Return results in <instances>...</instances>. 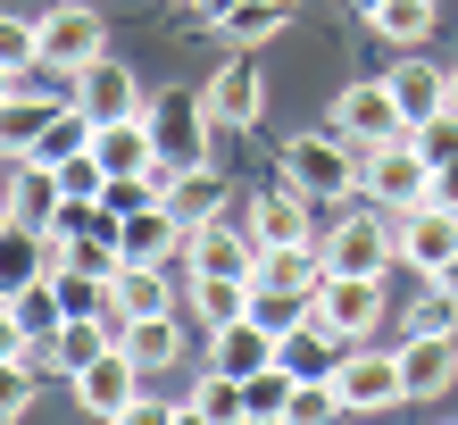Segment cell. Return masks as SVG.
<instances>
[{
  "label": "cell",
  "mask_w": 458,
  "mask_h": 425,
  "mask_svg": "<svg viewBox=\"0 0 458 425\" xmlns=\"http://www.w3.org/2000/svg\"><path fill=\"white\" fill-rule=\"evenodd\" d=\"M342 351H350V342H342V334L326 326V317H292V326L276 334V367H292L301 384L334 376V367H342Z\"/></svg>",
  "instance_id": "obj_16"
},
{
  "label": "cell",
  "mask_w": 458,
  "mask_h": 425,
  "mask_svg": "<svg viewBox=\"0 0 458 425\" xmlns=\"http://www.w3.org/2000/svg\"><path fill=\"white\" fill-rule=\"evenodd\" d=\"M317 284H326V251L317 242H292V251H259V301H292L309 309Z\"/></svg>",
  "instance_id": "obj_13"
},
{
  "label": "cell",
  "mask_w": 458,
  "mask_h": 425,
  "mask_svg": "<svg viewBox=\"0 0 458 425\" xmlns=\"http://www.w3.org/2000/svg\"><path fill=\"white\" fill-rule=\"evenodd\" d=\"M17 84H25V75H17V67H0V100H9V92H17Z\"/></svg>",
  "instance_id": "obj_45"
},
{
  "label": "cell",
  "mask_w": 458,
  "mask_h": 425,
  "mask_svg": "<svg viewBox=\"0 0 458 425\" xmlns=\"http://www.w3.org/2000/svg\"><path fill=\"white\" fill-rule=\"evenodd\" d=\"M284 25H292V9H267V0H242V9L225 17V34H233L242 50H259V42H276Z\"/></svg>",
  "instance_id": "obj_36"
},
{
  "label": "cell",
  "mask_w": 458,
  "mask_h": 425,
  "mask_svg": "<svg viewBox=\"0 0 458 425\" xmlns=\"http://www.w3.org/2000/svg\"><path fill=\"white\" fill-rule=\"evenodd\" d=\"M250 242L259 251H292V242H317V200L309 192H292V183H276V192H259L250 200Z\"/></svg>",
  "instance_id": "obj_10"
},
{
  "label": "cell",
  "mask_w": 458,
  "mask_h": 425,
  "mask_svg": "<svg viewBox=\"0 0 458 425\" xmlns=\"http://www.w3.org/2000/svg\"><path fill=\"white\" fill-rule=\"evenodd\" d=\"M0 67H17V75L42 67V25L34 17H0Z\"/></svg>",
  "instance_id": "obj_37"
},
{
  "label": "cell",
  "mask_w": 458,
  "mask_h": 425,
  "mask_svg": "<svg viewBox=\"0 0 458 425\" xmlns=\"http://www.w3.org/2000/svg\"><path fill=\"white\" fill-rule=\"evenodd\" d=\"M167 208H175L183 225L225 217V175H217V167H183V175H167Z\"/></svg>",
  "instance_id": "obj_27"
},
{
  "label": "cell",
  "mask_w": 458,
  "mask_h": 425,
  "mask_svg": "<svg viewBox=\"0 0 458 425\" xmlns=\"http://www.w3.org/2000/svg\"><path fill=\"white\" fill-rule=\"evenodd\" d=\"M9 317L25 326V342H50V334L67 326V301H59V284H50V276H34L25 292H9Z\"/></svg>",
  "instance_id": "obj_29"
},
{
  "label": "cell",
  "mask_w": 458,
  "mask_h": 425,
  "mask_svg": "<svg viewBox=\"0 0 458 425\" xmlns=\"http://www.w3.org/2000/svg\"><path fill=\"white\" fill-rule=\"evenodd\" d=\"M400 259H409L417 276H442L458 259V208H442V200L409 208V217H400Z\"/></svg>",
  "instance_id": "obj_14"
},
{
  "label": "cell",
  "mask_w": 458,
  "mask_h": 425,
  "mask_svg": "<svg viewBox=\"0 0 458 425\" xmlns=\"http://www.w3.org/2000/svg\"><path fill=\"white\" fill-rule=\"evenodd\" d=\"M384 84H392V100H400V117H409V134H417L425 117H442V109H450V67H434L425 50H400Z\"/></svg>",
  "instance_id": "obj_12"
},
{
  "label": "cell",
  "mask_w": 458,
  "mask_h": 425,
  "mask_svg": "<svg viewBox=\"0 0 458 425\" xmlns=\"http://www.w3.org/2000/svg\"><path fill=\"white\" fill-rule=\"evenodd\" d=\"M100 183H109V167H100L92 150H84V158H67V167H59V192H67V200H100Z\"/></svg>",
  "instance_id": "obj_40"
},
{
  "label": "cell",
  "mask_w": 458,
  "mask_h": 425,
  "mask_svg": "<svg viewBox=\"0 0 458 425\" xmlns=\"http://www.w3.org/2000/svg\"><path fill=\"white\" fill-rule=\"evenodd\" d=\"M0 192H9V217L17 225H42L50 234V217H59V167H42V158H17V175H0Z\"/></svg>",
  "instance_id": "obj_23"
},
{
  "label": "cell",
  "mask_w": 458,
  "mask_h": 425,
  "mask_svg": "<svg viewBox=\"0 0 458 425\" xmlns=\"http://www.w3.org/2000/svg\"><path fill=\"white\" fill-rule=\"evenodd\" d=\"M267 9H292V0H267Z\"/></svg>",
  "instance_id": "obj_51"
},
{
  "label": "cell",
  "mask_w": 458,
  "mask_h": 425,
  "mask_svg": "<svg viewBox=\"0 0 458 425\" xmlns=\"http://www.w3.org/2000/svg\"><path fill=\"white\" fill-rule=\"evenodd\" d=\"M242 384H250V425H284L292 392H301V376H292V367H259V376H242Z\"/></svg>",
  "instance_id": "obj_32"
},
{
  "label": "cell",
  "mask_w": 458,
  "mask_h": 425,
  "mask_svg": "<svg viewBox=\"0 0 458 425\" xmlns=\"http://www.w3.org/2000/svg\"><path fill=\"white\" fill-rule=\"evenodd\" d=\"M192 409H200L208 425H250V384H242V376H217V367H208V376L192 384Z\"/></svg>",
  "instance_id": "obj_30"
},
{
  "label": "cell",
  "mask_w": 458,
  "mask_h": 425,
  "mask_svg": "<svg viewBox=\"0 0 458 425\" xmlns=\"http://www.w3.org/2000/svg\"><path fill=\"white\" fill-rule=\"evenodd\" d=\"M400 384L409 401H434L458 384V334H400Z\"/></svg>",
  "instance_id": "obj_17"
},
{
  "label": "cell",
  "mask_w": 458,
  "mask_h": 425,
  "mask_svg": "<svg viewBox=\"0 0 458 425\" xmlns=\"http://www.w3.org/2000/svg\"><path fill=\"white\" fill-rule=\"evenodd\" d=\"M425 158H434V167H442V158H458V109H442V117H425L417 125V134H409Z\"/></svg>",
  "instance_id": "obj_39"
},
{
  "label": "cell",
  "mask_w": 458,
  "mask_h": 425,
  "mask_svg": "<svg viewBox=\"0 0 458 425\" xmlns=\"http://www.w3.org/2000/svg\"><path fill=\"white\" fill-rule=\"evenodd\" d=\"M434 284H442V292H458V259H450V268H442V276H434Z\"/></svg>",
  "instance_id": "obj_47"
},
{
  "label": "cell",
  "mask_w": 458,
  "mask_h": 425,
  "mask_svg": "<svg viewBox=\"0 0 458 425\" xmlns=\"http://www.w3.org/2000/svg\"><path fill=\"white\" fill-rule=\"evenodd\" d=\"M125 351L142 359V376H150V367H175L183 359V326H175V317H133V326H125Z\"/></svg>",
  "instance_id": "obj_31"
},
{
  "label": "cell",
  "mask_w": 458,
  "mask_h": 425,
  "mask_svg": "<svg viewBox=\"0 0 458 425\" xmlns=\"http://www.w3.org/2000/svg\"><path fill=\"white\" fill-rule=\"evenodd\" d=\"M309 317H326L342 342H359L375 317H384V276H334V268H326V284H317Z\"/></svg>",
  "instance_id": "obj_9"
},
{
  "label": "cell",
  "mask_w": 458,
  "mask_h": 425,
  "mask_svg": "<svg viewBox=\"0 0 458 425\" xmlns=\"http://www.w3.org/2000/svg\"><path fill=\"white\" fill-rule=\"evenodd\" d=\"M367 25H375L392 50H425V42H434V25H442V9H434V0H375Z\"/></svg>",
  "instance_id": "obj_26"
},
{
  "label": "cell",
  "mask_w": 458,
  "mask_h": 425,
  "mask_svg": "<svg viewBox=\"0 0 458 425\" xmlns=\"http://www.w3.org/2000/svg\"><path fill=\"white\" fill-rule=\"evenodd\" d=\"M334 125L359 150H375V142H409V117H400V100H392V84L384 75H367V84H350L342 100H334Z\"/></svg>",
  "instance_id": "obj_7"
},
{
  "label": "cell",
  "mask_w": 458,
  "mask_h": 425,
  "mask_svg": "<svg viewBox=\"0 0 458 425\" xmlns=\"http://www.w3.org/2000/svg\"><path fill=\"white\" fill-rule=\"evenodd\" d=\"M175 425H208V417H200V409H192V401H183V409H175Z\"/></svg>",
  "instance_id": "obj_46"
},
{
  "label": "cell",
  "mask_w": 458,
  "mask_h": 425,
  "mask_svg": "<svg viewBox=\"0 0 458 425\" xmlns=\"http://www.w3.org/2000/svg\"><path fill=\"white\" fill-rule=\"evenodd\" d=\"M200 100H208V117H217V125H259V59H250V50H233V59L200 84Z\"/></svg>",
  "instance_id": "obj_22"
},
{
  "label": "cell",
  "mask_w": 458,
  "mask_h": 425,
  "mask_svg": "<svg viewBox=\"0 0 458 425\" xmlns=\"http://www.w3.org/2000/svg\"><path fill=\"white\" fill-rule=\"evenodd\" d=\"M434 200L458 208V158H442V167H434Z\"/></svg>",
  "instance_id": "obj_43"
},
{
  "label": "cell",
  "mask_w": 458,
  "mask_h": 425,
  "mask_svg": "<svg viewBox=\"0 0 458 425\" xmlns=\"http://www.w3.org/2000/svg\"><path fill=\"white\" fill-rule=\"evenodd\" d=\"M109 309L125 317H175V276L158 268V259H125V268L109 276Z\"/></svg>",
  "instance_id": "obj_19"
},
{
  "label": "cell",
  "mask_w": 458,
  "mask_h": 425,
  "mask_svg": "<svg viewBox=\"0 0 458 425\" xmlns=\"http://www.w3.org/2000/svg\"><path fill=\"white\" fill-rule=\"evenodd\" d=\"M34 392H42L34 351H25V359H0V425H17L25 409H34Z\"/></svg>",
  "instance_id": "obj_34"
},
{
  "label": "cell",
  "mask_w": 458,
  "mask_h": 425,
  "mask_svg": "<svg viewBox=\"0 0 458 425\" xmlns=\"http://www.w3.org/2000/svg\"><path fill=\"white\" fill-rule=\"evenodd\" d=\"M233 9H242V0H192V17H200V25H225Z\"/></svg>",
  "instance_id": "obj_44"
},
{
  "label": "cell",
  "mask_w": 458,
  "mask_h": 425,
  "mask_svg": "<svg viewBox=\"0 0 458 425\" xmlns=\"http://www.w3.org/2000/svg\"><path fill=\"white\" fill-rule=\"evenodd\" d=\"M350 9H375V0H350Z\"/></svg>",
  "instance_id": "obj_50"
},
{
  "label": "cell",
  "mask_w": 458,
  "mask_h": 425,
  "mask_svg": "<svg viewBox=\"0 0 458 425\" xmlns=\"http://www.w3.org/2000/svg\"><path fill=\"white\" fill-rule=\"evenodd\" d=\"M0 225H17V217H9V192H0Z\"/></svg>",
  "instance_id": "obj_48"
},
{
  "label": "cell",
  "mask_w": 458,
  "mask_h": 425,
  "mask_svg": "<svg viewBox=\"0 0 458 425\" xmlns=\"http://www.w3.org/2000/svg\"><path fill=\"white\" fill-rule=\"evenodd\" d=\"M192 276H242V284H259V242H250V225H225V217H208L192 225Z\"/></svg>",
  "instance_id": "obj_15"
},
{
  "label": "cell",
  "mask_w": 458,
  "mask_h": 425,
  "mask_svg": "<svg viewBox=\"0 0 458 425\" xmlns=\"http://www.w3.org/2000/svg\"><path fill=\"white\" fill-rule=\"evenodd\" d=\"M59 117V100H42V92H9L0 100V158H34V142H42V125Z\"/></svg>",
  "instance_id": "obj_24"
},
{
  "label": "cell",
  "mask_w": 458,
  "mask_h": 425,
  "mask_svg": "<svg viewBox=\"0 0 458 425\" xmlns=\"http://www.w3.org/2000/svg\"><path fill=\"white\" fill-rule=\"evenodd\" d=\"M208 134H217V117H208V100L192 84L158 92L150 100V142H158V167H208Z\"/></svg>",
  "instance_id": "obj_2"
},
{
  "label": "cell",
  "mask_w": 458,
  "mask_h": 425,
  "mask_svg": "<svg viewBox=\"0 0 458 425\" xmlns=\"http://www.w3.org/2000/svg\"><path fill=\"white\" fill-rule=\"evenodd\" d=\"M350 409H342V392H334V376H317V384H301L292 392V409H284V425H342Z\"/></svg>",
  "instance_id": "obj_35"
},
{
  "label": "cell",
  "mask_w": 458,
  "mask_h": 425,
  "mask_svg": "<svg viewBox=\"0 0 458 425\" xmlns=\"http://www.w3.org/2000/svg\"><path fill=\"white\" fill-rule=\"evenodd\" d=\"M50 284H59L67 317H109V276H92V268H50Z\"/></svg>",
  "instance_id": "obj_33"
},
{
  "label": "cell",
  "mask_w": 458,
  "mask_h": 425,
  "mask_svg": "<svg viewBox=\"0 0 458 425\" xmlns=\"http://www.w3.org/2000/svg\"><path fill=\"white\" fill-rule=\"evenodd\" d=\"M442 425H450V417H442Z\"/></svg>",
  "instance_id": "obj_52"
},
{
  "label": "cell",
  "mask_w": 458,
  "mask_h": 425,
  "mask_svg": "<svg viewBox=\"0 0 458 425\" xmlns=\"http://www.w3.org/2000/svg\"><path fill=\"white\" fill-rule=\"evenodd\" d=\"M117 425H175V409H167V401H150V392H142V401H133V409H125Z\"/></svg>",
  "instance_id": "obj_41"
},
{
  "label": "cell",
  "mask_w": 458,
  "mask_h": 425,
  "mask_svg": "<svg viewBox=\"0 0 458 425\" xmlns=\"http://www.w3.org/2000/svg\"><path fill=\"white\" fill-rule=\"evenodd\" d=\"M359 167H367V150L350 142L342 125H326V134H292V142H284V183H292V192H309V200L359 192Z\"/></svg>",
  "instance_id": "obj_1"
},
{
  "label": "cell",
  "mask_w": 458,
  "mask_h": 425,
  "mask_svg": "<svg viewBox=\"0 0 458 425\" xmlns=\"http://www.w3.org/2000/svg\"><path fill=\"white\" fill-rule=\"evenodd\" d=\"M42 67H59V75H84L100 50H109V25H100L92 0H59V9H42Z\"/></svg>",
  "instance_id": "obj_4"
},
{
  "label": "cell",
  "mask_w": 458,
  "mask_h": 425,
  "mask_svg": "<svg viewBox=\"0 0 458 425\" xmlns=\"http://www.w3.org/2000/svg\"><path fill=\"white\" fill-rule=\"evenodd\" d=\"M34 276H50V234L42 225H0V301L25 292Z\"/></svg>",
  "instance_id": "obj_25"
},
{
  "label": "cell",
  "mask_w": 458,
  "mask_h": 425,
  "mask_svg": "<svg viewBox=\"0 0 458 425\" xmlns=\"http://www.w3.org/2000/svg\"><path fill=\"white\" fill-rule=\"evenodd\" d=\"M183 242H192V225H183L167 200H142L133 217H117V251H125V259H158V268H167Z\"/></svg>",
  "instance_id": "obj_21"
},
{
  "label": "cell",
  "mask_w": 458,
  "mask_h": 425,
  "mask_svg": "<svg viewBox=\"0 0 458 425\" xmlns=\"http://www.w3.org/2000/svg\"><path fill=\"white\" fill-rule=\"evenodd\" d=\"M208 367H217V376H259V367H276V326H267L259 309L217 326L208 334Z\"/></svg>",
  "instance_id": "obj_20"
},
{
  "label": "cell",
  "mask_w": 458,
  "mask_h": 425,
  "mask_svg": "<svg viewBox=\"0 0 458 425\" xmlns=\"http://www.w3.org/2000/svg\"><path fill=\"white\" fill-rule=\"evenodd\" d=\"M359 192H367V200H384L392 217H409V208L434 200V158H425L417 142H375V150H367V167H359Z\"/></svg>",
  "instance_id": "obj_3"
},
{
  "label": "cell",
  "mask_w": 458,
  "mask_h": 425,
  "mask_svg": "<svg viewBox=\"0 0 458 425\" xmlns=\"http://www.w3.org/2000/svg\"><path fill=\"white\" fill-rule=\"evenodd\" d=\"M75 401H84L92 417H109V425H117L133 401H142V359H133L125 342H109V351H100L84 376H75Z\"/></svg>",
  "instance_id": "obj_8"
},
{
  "label": "cell",
  "mask_w": 458,
  "mask_h": 425,
  "mask_svg": "<svg viewBox=\"0 0 458 425\" xmlns=\"http://www.w3.org/2000/svg\"><path fill=\"white\" fill-rule=\"evenodd\" d=\"M25 351H34V342H25V326L9 317V301H0V359H25Z\"/></svg>",
  "instance_id": "obj_42"
},
{
  "label": "cell",
  "mask_w": 458,
  "mask_h": 425,
  "mask_svg": "<svg viewBox=\"0 0 458 425\" xmlns=\"http://www.w3.org/2000/svg\"><path fill=\"white\" fill-rule=\"evenodd\" d=\"M334 392H342L350 417H384L392 401H409V384H400V351H342Z\"/></svg>",
  "instance_id": "obj_6"
},
{
  "label": "cell",
  "mask_w": 458,
  "mask_h": 425,
  "mask_svg": "<svg viewBox=\"0 0 458 425\" xmlns=\"http://www.w3.org/2000/svg\"><path fill=\"white\" fill-rule=\"evenodd\" d=\"M75 109H92L100 125H109V117H150V92L133 84L125 59H109V50H100V59L75 75Z\"/></svg>",
  "instance_id": "obj_11"
},
{
  "label": "cell",
  "mask_w": 458,
  "mask_h": 425,
  "mask_svg": "<svg viewBox=\"0 0 458 425\" xmlns=\"http://www.w3.org/2000/svg\"><path fill=\"white\" fill-rule=\"evenodd\" d=\"M450 109H458V67H450Z\"/></svg>",
  "instance_id": "obj_49"
},
{
  "label": "cell",
  "mask_w": 458,
  "mask_h": 425,
  "mask_svg": "<svg viewBox=\"0 0 458 425\" xmlns=\"http://www.w3.org/2000/svg\"><path fill=\"white\" fill-rule=\"evenodd\" d=\"M317 251H326V268H334V276H384L392 259H400V225H392V217H375V208H359V217H342Z\"/></svg>",
  "instance_id": "obj_5"
},
{
  "label": "cell",
  "mask_w": 458,
  "mask_h": 425,
  "mask_svg": "<svg viewBox=\"0 0 458 425\" xmlns=\"http://www.w3.org/2000/svg\"><path fill=\"white\" fill-rule=\"evenodd\" d=\"M109 342H117V334H109V317H67L50 342H34V367H42V376H67V384H75L100 351H109Z\"/></svg>",
  "instance_id": "obj_18"
},
{
  "label": "cell",
  "mask_w": 458,
  "mask_h": 425,
  "mask_svg": "<svg viewBox=\"0 0 458 425\" xmlns=\"http://www.w3.org/2000/svg\"><path fill=\"white\" fill-rule=\"evenodd\" d=\"M409 334H458V292H425V301L409 309Z\"/></svg>",
  "instance_id": "obj_38"
},
{
  "label": "cell",
  "mask_w": 458,
  "mask_h": 425,
  "mask_svg": "<svg viewBox=\"0 0 458 425\" xmlns=\"http://www.w3.org/2000/svg\"><path fill=\"white\" fill-rule=\"evenodd\" d=\"M192 309H200V326L217 334V326H233V317L259 309V284H242V276H192Z\"/></svg>",
  "instance_id": "obj_28"
}]
</instances>
